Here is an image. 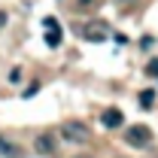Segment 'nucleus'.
Masks as SVG:
<instances>
[{
  "mask_svg": "<svg viewBox=\"0 0 158 158\" xmlns=\"http://www.w3.org/2000/svg\"><path fill=\"white\" fill-rule=\"evenodd\" d=\"M61 137H64V140H70V143H85V140L91 137V134H88V125H85V122L67 118V122L61 125Z\"/></svg>",
  "mask_w": 158,
  "mask_h": 158,
  "instance_id": "1",
  "label": "nucleus"
},
{
  "mask_svg": "<svg viewBox=\"0 0 158 158\" xmlns=\"http://www.w3.org/2000/svg\"><path fill=\"white\" fill-rule=\"evenodd\" d=\"M125 143L134 146V149H146V146L152 143V131H149L146 125H131L128 134H125Z\"/></svg>",
  "mask_w": 158,
  "mask_h": 158,
  "instance_id": "2",
  "label": "nucleus"
},
{
  "mask_svg": "<svg viewBox=\"0 0 158 158\" xmlns=\"http://www.w3.org/2000/svg\"><path fill=\"white\" fill-rule=\"evenodd\" d=\"M82 37L85 40H91V43H103V40H106V24H103V21H88V24H85V27H82Z\"/></svg>",
  "mask_w": 158,
  "mask_h": 158,
  "instance_id": "3",
  "label": "nucleus"
},
{
  "mask_svg": "<svg viewBox=\"0 0 158 158\" xmlns=\"http://www.w3.org/2000/svg\"><path fill=\"white\" fill-rule=\"evenodd\" d=\"M34 149H37L40 155H55L58 143H55V137H52V134H40V137L34 140Z\"/></svg>",
  "mask_w": 158,
  "mask_h": 158,
  "instance_id": "4",
  "label": "nucleus"
},
{
  "mask_svg": "<svg viewBox=\"0 0 158 158\" xmlns=\"http://www.w3.org/2000/svg\"><path fill=\"white\" fill-rule=\"evenodd\" d=\"M100 122H103V128H122L125 116H122V110L110 106V110H103V113H100Z\"/></svg>",
  "mask_w": 158,
  "mask_h": 158,
  "instance_id": "5",
  "label": "nucleus"
},
{
  "mask_svg": "<svg viewBox=\"0 0 158 158\" xmlns=\"http://www.w3.org/2000/svg\"><path fill=\"white\" fill-rule=\"evenodd\" d=\"M0 158H24V149L19 143H12V140L0 137Z\"/></svg>",
  "mask_w": 158,
  "mask_h": 158,
  "instance_id": "6",
  "label": "nucleus"
},
{
  "mask_svg": "<svg viewBox=\"0 0 158 158\" xmlns=\"http://www.w3.org/2000/svg\"><path fill=\"white\" fill-rule=\"evenodd\" d=\"M140 106H143V110H152V106H155V91H152V88L140 91Z\"/></svg>",
  "mask_w": 158,
  "mask_h": 158,
  "instance_id": "7",
  "label": "nucleus"
},
{
  "mask_svg": "<svg viewBox=\"0 0 158 158\" xmlns=\"http://www.w3.org/2000/svg\"><path fill=\"white\" fill-rule=\"evenodd\" d=\"M46 46H52V49H55V46H61V27H52V31H46Z\"/></svg>",
  "mask_w": 158,
  "mask_h": 158,
  "instance_id": "8",
  "label": "nucleus"
},
{
  "mask_svg": "<svg viewBox=\"0 0 158 158\" xmlns=\"http://www.w3.org/2000/svg\"><path fill=\"white\" fill-rule=\"evenodd\" d=\"M37 91H40V82H31V85H27V88L21 91V98H34Z\"/></svg>",
  "mask_w": 158,
  "mask_h": 158,
  "instance_id": "9",
  "label": "nucleus"
},
{
  "mask_svg": "<svg viewBox=\"0 0 158 158\" xmlns=\"http://www.w3.org/2000/svg\"><path fill=\"white\" fill-rule=\"evenodd\" d=\"M146 73H149V76H158V58H152V61H149V67H146Z\"/></svg>",
  "mask_w": 158,
  "mask_h": 158,
  "instance_id": "10",
  "label": "nucleus"
},
{
  "mask_svg": "<svg viewBox=\"0 0 158 158\" xmlns=\"http://www.w3.org/2000/svg\"><path fill=\"white\" fill-rule=\"evenodd\" d=\"M43 27H46V31H52V27H61V24H58L55 19H43Z\"/></svg>",
  "mask_w": 158,
  "mask_h": 158,
  "instance_id": "11",
  "label": "nucleus"
},
{
  "mask_svg": "<svg viewBox=\"0 0 158 158\" xmlns=\"http://www.w3.org/2000/svg\"><path fill=\"white\" fill-rule=\"evenodd\" d=\"M3 24H6V12L0 9V27H3Z\"/></svg>",
  "mask_w": 158,
  "mask_h": 158,
  "instance_id": "12",
  "label": "nucleus"
},
{
  "mask_svg": "<svg viewBox=\"0 0 158 158\" xmlns=\"http://www.w3.org/2000/svg\"><path fill=\"white\" fill-rule=\"evenodd\" d=\"M118 3H122V6H125V3H134V0H118Z\"/></svg>",
  "mask_w": 158,
  "mask_h": 158,
  "instance_id": "13",
  "label": "nucleus"
},
{
  "mask_svg": "<svg viewBox=\"0 0 158 158\" xmlns=\"http://www.w3.org/2000/svg\"><path fill=\"white\" fill-rule=\"evenodd\" d=\"M76 158H91V155H76Z\"/></svg>",
  "mask_w": 158,
  "mask_h": 158,
  "instance_id": "14",
  "label": "nucleus"
},
{
  "mask_svg": "<svg viewBox=\"0 0 158 158\" xmlns=\"http://www.w3.org/2000/svg\"><path fill=\"white\" fill-rule=\"evenodd\" d=\"M79 3H88V0H79Z\"/></svg>",
  "mask_w": 158,
  "mask_h": 158,
  "instance_id": "15",
  "label": "nucleus"
}]
</instances>
